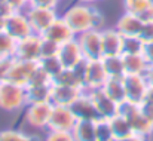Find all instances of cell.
<instances>
[{
	"instance_id": "1",
	"label": "cell",
	"mask_w": 153,
	"mask_h": 141,
	"mask_svg": "<svg viewBox=\"0 0 153 141\" xmlns=\"http://www.w3.org/2000/svg\"><path fill=\"white\" fill-rule=\"evenodd\" d=\"M65 22L70 25V28L74 31L76 36L89 31V30H102L104 18L102 15L88 3H76L70 6L62 15H61Z\"/></svg>"
},
{
	"instance_id": "2",
	"label": "cell",
	"mask_w": 153,
	"mask_h": 141,
	"mask_svg": "<svg viewBox=\"0 0 153 141\" xmlns=\"http://www.w3.org/2000/svg\"><path fill=\"white\" fill-rule=\"evenodd\" d=\"M27 107L25 86L12 83L9 80L0 82V108L9 113L21 111Z\"/></svg>"
},
{
	"instance_id": "3",
	"label": "cell",
	"mask_w": 153,
	"mask_h": 141,
	"mask_svg": "<svg viewBox=\"0 0 153 141\" xmlns=\"http://www.w3.org/2000/svg\"><path fill=\"white\" fill-rule=\"evenodd\" d=\"M120 113L128 119L132 132L140 134L146 137L147 140L153 135V122L141 111L140 104H132V102H123L120 105Z\"/></svg>"
},
{
	"instance_id": "4",
	"label": "cell",
	"mask_w": 153,
	"mask_h": 141,
	"mask_svg": "<svg viewBox=\"0 0 153 141\" xmlns=\"http://www.w3.org/2000/svg\"><path fill=\"white\" fill-rule=\"evenodd\" d=\"M52 102H39V104H27L24 108V120L25 123L37 131H48V122L52 111Z\"/></svg>"
},
{
	"instance_id": "5",
	"label": "cell",
	"mask_w": 153,
	"mask_h": 141,
	"mask_svg": "<svg viewBox=\"0 0 153 141\" xmlns=\"http://www.w3.org/2000/svg\"><path fill=\"white\" fill-rule=\"evenodd\" d=\"M107 73L100 59H85L83 61V89L95 91L101 89L107 80Z\"/></svg>"
},
{
	"instance_id": "6",
	"label": "cell",
	"mask_w": 153,
	"mask_h": 141,
	"mask_svg": "<svg viewBox=\"0 0 153 141\" xmlns=\"http://www.w3.org/2000/svg\"><path fill=\"white\" fill-rule=\"evenodd\" d=\"M3 30L15 40L24 39L33 33L25 10H12L9 15H6Z\"/></svg>"
},
{
	"instance_id": "7",
	"label": "cell",
	"mask_w": 153,
	"mask_h": 141,
	"mask_svg": "<svg viewBox=\"0 0 153 141\" xmlns=\"http://www.w3.org/2000/svg\"><path fill=\"white\" fill-rule=\"evenodd\" d=\"M77 119L71 110V107L67 105H52V111L48 122V131H65L71 132Z\"/></svg>"
},
{
	"instance_id": "8",
	"label": "cell",
	"mask_w": 153,
	"mask_h": 141,
	"mask_svg": "<svg viewBox=\"0 0 153 141\" xmlns=\"http://www.w3.org/2000/svg\"><path fill=\"white\" fill-rule=\"evenodd\" d=\"M25 13H27V18L30 21L33 33L40 34V36L49 28V25L59 16L56 9H43V7H33V6H28L25 9Z\"/></svg>"
},
{
	"instance_id": "9",
	"label": "cell",
	"mask_w": 153,
	"mask_h": 141,
	"mask_svg": "<svg viewBox=\"0 0 153 141\" xmlns=\"http://www.w3.org/2000/svg\"><path fill=\"white\" fill-rule=\"evenodd\" d=\"M123 86L126 101L132 104H141L146 98L149 85L144 74H125L123 76Z\"/></svg>"
},
{
	"instance_id": "10",
	"label": "cell",
	"mask_w": 153,
	"mask_h": 141,
	"mask_svg": "<svg viewBox=\"0 0 153 141\" xmlns=\"http://www.w3.org/2000/svg\"><path fill=\"white\" fill-rule=\"evenodd\" d=\"M76 40L83 52L85 59H100L102 58L101 47V30H89L79 36Z\"/></svg>"
},
{
	"instance_id": "11",
	"label": "cell",
	"mask_w": 153,
	"mask_h": 141,
	"mask_svg": "<svg viewBox=\"0 0 153 141\" xmlns=\"http://www.w3.org/2000/svg\"><path fill=\"white\" fill-rule=\"evenodd\" d=\"M40 43H42V36L36 33H31L30 36L16 40L15 58L37 62L40 59Z\"/></svg>"
},
{
	"instance_id": "12",
	"label": "cell",
	"mask_w": 153,
	"mask_h": 141,
	"mask_svg": "<svg viewBox=\"0 0 153 141\" xmlns=\"http://www.w3.org/2000/svg\"><path fill=\"white\" fill-rule=\"evenodd\" d=\"M36 65H37V62L25 61V59H19V58L13 56L12 64H10L9 71H7V76H6V80L16 83V85H21V86H27Z\"/></svg>"
},
{
	"instance_id": "13",
	"label": "cell",
	"mask_w": 153,
	"mask_h": 141,
	"mask_svg": "<svg viewBox=\"0 0 153 141\" xmlns=\"http://www.w3.org/2000/svg\"><path fill=\"white\" fill-rule=\"evenodd\" d=\"M58 59H59L62 68H74L85 61L83 52H82V49H80L76 39H73L67 43H62L59 46Z\"/></svg>"
},
{
	"instance_id": "14",
	"label": "cell",
	"mask_w": 153,
	"mask_h": 141,
	"mask_svg": "<svg viewBox=\"0 0 153 141\" xmlns=\"http://www.w3.org/2000/svg\"><path fill=\"white\" fill-rule=\"evenodd\" d=\"M83 88L79 86H65V85H51V102L53 105H67L70 107L80 95L83 94Z\"/></svg>"
},
{
	"instance_id": "15",
	"label": "cell",
	"mask_w": 153,
	"mask_h": 141,
	"mask_svg": "<svg viewBox=\"0 0 153 141\" xmlns=\"http://www.w3.org/2000/svg\"><path fill=\"white\" fill-rule=\"evenodd\" d=\"M89 92L92 102L95 105V110L98 113L100 119H110L111 116H114L116 113L120 111V105L117 102H114L108 95L104 94L102 89H95V91H86Z\"/></svg>"
},
{
	"instance_id": "16",
	"label": "cell",
	"mask_w": 153,
	"mask_h": 141,
	"mask_svg": "<svg viewBox=\"0 0 153 141\" xmlns=\"http://www.w3.org/2000/svg\"><path fill=\"white\" fill-rule=\"evenodd\" d=\"M42 36L56 42L58 45H62V43H67V42L76 39L74 31L70 28V25L65 22V19L62 16H58Z\"/></svg>"
},
{
	"instance_id": "17",
	"label": "cell",
	"mask_w": 153,
	"mask_h": 141,
	"mask_svg": "<svg viewBox=\"0 0 153 141\" xmlns=\"http://www.w3.org/2000/svg\"><path fill=\"white\" fill-rule=\"evenodd\" d=\"M70 107H71L77 120H94L95 122V120L100 119L98 113L95 110V105L92 102V98H91L89 92H86V91H83V94L80 95Z\"/></svg>"
},
{
	"instance_id": "18",
	"label": "cell",
	"mask_w": 153,
	"mask_h": 141,
	"mask_svg": "<svg viewBox=\"0 0 153 141\" xmlns=\"http://www.w3.org/2000/svg\"><path fill=\"white\" fill-rule=\"evenodd\" d=\"M122 43H123V36L116 28H102L101 30L102 56L122 55Z\"/></svg>"
},
{
	"instance_id": "19",
	"label": "cell",
	"mask_w": 153,
	"mask_h": 141,
	"mask_svg": "<svg viewBox=\"0 0 153 141\" xmlns=\"http://www.w3.org/2000/svg\"><path fill=\"white\" fill-rule=\"evenodd\" d=\"M143 21L138 18V15L131 13V12H125L120 15V18L117 19L114 28L123 36V37H131V36H140L141 30H143Z\"/></svg>"
},
{
	"instance_id": "20",
	"label": "cell",
	"mask_w": 153,
	"mask_h": 141,
	"mask_svg": "<svg viewBox=\"0 0 153 141\" xmlns=\"http://www.w3.org/2000/svg\"><path fill=\"white\" fill-rule=\"evenodd\" d=\"M122 59L125 74H144L149 68V62L143 53H123Z\"/></svg>"
},
{
	"instance_id": "21",
	"label": "cell",
	"mask_w": 153,
	"mask_h": 141,
	"mask_svg": "<svg viewBox=\"0 0 153 141\" xmlns=\"http://www.w3.org/2000/svg\"><path fill=\"white\" fill-rule=\"evenodd\" d=\"M122 79H123V77H122ZM122 79L108 77L101 88L102 91H104V94L108 95V96H110L114 102H117L119 105H122L123 102H126L125 86H123V80H122Z\"/></svg>"
},
{
	"instance_id": "22",
	"label": "cell",
	"mask_w": 153,
	"mask_h": 141,
	"mask_svg": "<svg viewBox=\"0 0 153 141\" xmlns=\"http://www.w3.org/2000/svg\"><path fill=\"white\" fill-rule=\"evenodd\" d=\"M101 61L102 65H104V70L107 73V77L122 79L125 76L122 55H107V56H102Z\"/></svg>"
},
{
	"instance_id": "23",
	"label": "cell",
	"mask_w": 153,
	"mask_h": 141,
	"mask_svg": "<svg viewBox=\"0 0 153 141\" xmlns=\"http://www.w3.org/2000/svg\"><path fill=\"white\" fill-rule=\"evenodd\" d=\"M107 120H108V125H110V129H111V134H113L114 140L123 138V137L132 134V128H131L128 119H126L120 111L116 113L114 116H111V117L107 119Z\"/></svg>"
},
{
	"instance_id": "24",
	"label": "cell",
	"mask_w": 153,
	"mask_h": 141,
	"mask_svg": "<svg viewBox=\"0 0 153 141\" xmlns=\"http://www.w3.org/2000/svg\"><path fill=\"white\" fill-rule=\"evenodd\" d=\"M71 134L76 141H97L95 122L94 120H77Z\"/></svg>"
},
{
	"instance_id": "25",
	"label": "cell",
	"mask_w": 153,
	"mask_h": 141,
	"mask_svg": "<svg viewBox=\"0 0 153 141\" xmlns=\"http://www.w3.org/2000/svg\"><path fill=\"white\" fill-rule=\"evenodd\" d=\"M51 85L25 86V92H27V104L51 102Z\"/></svg>"
},
{
	"instance_id": "26",
	"label": "cell",
	"mask_w": 153,
	"mask_h": 141,
	"mask_svg": "<svg viewBox=\"0 0 153 141\" xmlns=\"http://www.w3.org/2000/svg\"><path fill=\"white\" fill-rule=\"evenodd\" d=\"M0 141H43L40 137L25 132L22 129L16 128H9V129H1L0 131Z\"/></svg>"
},
{
	"instance_id": "27",
	"label": "cell",
	"mask_w": 153,
	"mask_h": 141,
	"mask_svg": "<svg viewBox=\"0 0 153 141\" xmlns=\"http://www.w3.org/2000/svg\"><path fill=\"white\" fill-rule=\"evenodd\" d=\"M16 49V40L4 30H0V58H13Z\"/></svg>"
},
{
	"instance_id": "28",
	"label": "cell",
	"mask_w": 153,
	"mask_h": 141,
	"mask_svg": "<svg viewBox=\"0 0 153 141\" xmlns=\"http://www.w3.org/2000/svg\"><path fill=\"white\" fill-rule=\"evenodd\" d=\"M143 49H144V42L140 39V36L123 37L122 55L123 53H143Z\"/></svg>"
},
{
	"instance_id": "29",
	"label": "cell",
	"mask_w": 153,
	"mask_h": 141,
	"mask_svg": "<svg viewBox=\"0 0 153 141\" xmlns=\"http://www.w3.org/2000/svg\"><path fill=\"white\" fill-rule=\"evenodd\" d=\"M37 64L51 76L52 79L61 71V68H62V65H61V62H59V59H58V56H49V58H40L39 61H37Z\"/></svg>"
},
{
	"instance_id": "30",
	"label": "cell",
	"mask_w": 153,
	"mask_h": 141,
	"mask_svg": "<svg viewBox=\"0 0 153 141\" xmlns=\"http://www.w3.org/2000/svg\"><path fill=\"white\" fill-rule=\"evenodd\" d=\"M95 137H97V141H114L107 119L95 120Z\"/></svg>"
},
{
	"instance_id": "31",
	"label": "cell",
	"mask_w": 153,
	"mask_h": 141,
	"mask_svg": "<svg viewBox=\"0 0 153 141\" xmlns=\"http://www.w3.org/2000/svg\"><path fill=\"white\" fill-rule=\"evenodd\" d=\"M52 83V77L37 64L34 71L31 73V77L28 80L27 86H37V85H51Z\"/></svg>"
},
{
	"instance_id": "32",
	"label": "cell",
	"mask_w": 153,
	"mask_h": 141,
	"mask_svg": "<svg viewBox=\"0 0 153 141\" xmlns=\"http://www.w3.org/2000/svg\"><path fill=\"white\" fill-rule=\"evenodd\" d=\"M59 46L56 42L51 39H46L42 36V43H40V58H49V56H58Z\"/></svg>"
},
{
	"instance_id": "33",
	"label": "cell",
	"mask_w": 153,
	"mask_h": 141,
	"mask_svg": "<svg viewBox=\"0 0 153 141\" xmlns=\"http://www.w3.org/2000/svg\"><path fill=\"white\" fill-rule=\"evenodd\" d=\"M152 3L153 0H123V10L138 15L141 10H144Z\"/></svg>"
},
{
	"instance_id": "34",
	"label": "cell",
	"mask_w": 153,
	"mask_h": 141,
	"mask_svg": "<svg viewBox=\"0 0 153 141\" xmlns=\"http://www.w3.org/2000/svg\"><path fill=\"white\" fill-rule=\"evenodd\" d=\"M43 141H76L71 132L65 131H48Z\"/></svg>"
},
{
	"instance_id": "35",
	"label": "cell",
	"mask_w": 153,
	"mask_h": 141,
	"mask_svg": "<svg viewBox=\"0 0 153 141\" xmlns=\"http://www.w3.org/2000/svg\"><path fill=\"white\" fill-rule=\"evenodd\" d=\"M61 0H30L28 6L33 7H43V9H56Z\"/></svg>"
},
{
	"instance_id": "36",
	"label": "cell",
	"mask_w": 153,
	"mask_h": 141,
	"mask_svg": "<svg viewBox=\"0 0 153 141\" xmlns=\"http://www.w3.org/2000/svg\"><path fill=\"white\" fill-rule=\"evenodd\" d=\"M140 39L144 43H150L153 42V22H147L143 25V30L140 33Z\"/></svg>"
},
{
	"instance_id": "37",
	"label": "cell",
	"mask_w": 153,
	"mask_h": 141,
	"mask_svg": "<svg viewBox=\"0 0 153 141\" xmlns=\"http://www.w3.org/2000/svg\"><path fill=\"white\" fill-rule=\"evenodd\" d=\"M13 58H0V80H6L9 67L12 64Z\"/></svg>"
},
{
	"instance_id": "38",
	"label": "cell",
	"mask_w": 153,
	"mask_h": 141,
	"mask_svg": "<svg viewBox=\"0 0 153 141\" xmlns=\"http://www.w3.org/2000/svg\"><path fill=\"white\" fill-rule=\"evenodd\" d=\"M138 18L143 21V24H147V22H153V3L149 4L144 10H141L138 13Z\"/></svg>"
},
{
	"instance_id": "39",
	"label": "cell",
	"mask_w": 153,
	"mask_h": 141,
	"mask_svg": "<svg viewBox=\"0 0 153 141\" xmlns=\"http://www.w3.org/2000/svg\"><path fill=\"white\" fill-rule=\"evenodd\" d=\"M140 108H141V111L150 119L153 122V102L152 101H147V99H144L141 104H140Z\"/></svg>"
},
{
	"instance_id": "40",
	"label": "cell",
	"mask_w": 153,
	"mask_h": 141,
	"mask_svg": "<svg viewBox=\"0 0 153 141\" xmlns=\"http://www.w3.org/2000/svg\"><path fill=\"white\" fill-rule=\"evenodd\" d=\"M143 55H144L146 61L149 62V65H153V42H150V43H144Z\"/></svg>"
},
{
	"instance_id": "41",
	"label": "cell",
	"mask_w": 153,
	"mask_h": 141,
	"mask_svg": "<svg viewBox=\"0 0 153 141\" xmlns=\"http://www.w3.org/2000/svg\"><path fill=\"white\" fill-rule=\"evenodd\" d=\"M114 141H149L146 137H143V135H140V134H135V132H132V134H129V135H126V137H123V138H117V140Z\"/></svg>"
},
{
	"instance_id": "42",
	"label": "cell",
	"mask_w": 153,
	"mask_h": 141,
	"mask_svg": "<svg viewBox=\"0 0 153 141\" xmlns=\"http://www.w3.org/2000/svg\"><path fill=\"white\" fill-rule=\"evenodd\" d=\"M144 77H146V80H147V85L153 88V65H149V68H147L146 73H144Z\"/></svg>"
},
{
	"instance_id": "43",
	"label": "cell",
	"mask_w": 153,
	"mask_h": 141,
	"mask_svg": "<svg viewBox=\"0 0 153 141\" xmlns=\"http://www.w3.org/2000/svg\"><path fill=\"white\" fill-rule=\"evenodd\" d=\"M144 99H147V101H152L153 102V88L152 86H149V89H147V94H146V98Z\"/></svg>"
},
{
	"instance_id": "44",
	"label": "cell",
	"mask_w": 153,
	"mask_h": 141,
	"mask_svg": "<svg viewBox=\"0 0 153 141\" xmlns=\"http://www.w3.org/2000/svg\"><path fill=\"white\" fill-rule=\"evenodd\" d=\"M79 1H83V3H88V4H94V3L101 1V0H79Z\"/></svg>"
},
{
	"instance_id": "45",
	"label": "cell",
	"mask_w": 153,
	"mask_h": 141,
	"mask_svg": "<svg viewBox=\"0 0 153 141\" xmlns=\"http://www.w3.org/2000/svg\"><path fill=\"white\" fill-rule=\"evenodd\" d=\"M28 1H30V0H28Z\"/></svg>"
},
{
	"instance_id": "46",
	"label": "cell",
	"mask_w": 153,
	"mask_h": 141,
	"mask_svg": "<svg viewBox=\"0 0 153 141\" xmlns=\"http://www.w3.org/2000/svg\"><path fill=\"white\" fill-rule=\"evenodd\" d=\"M0 82H1V80H0Z\"/></svg>"
},
{
	"instance_id": "47",
	"label": "cell",
	"mask_w": 153,
	"mask_h": 141,
	"mask_svg": "<svg viewBox=\"0 0 153 141\" xmlns=\"http://www.w3.org/2000/svg\"><path fill=\"white\" fill-rule=\"evenodd\" d=\"M149 141H150V140H149Z\"/></svg>"
}]
</instances>
